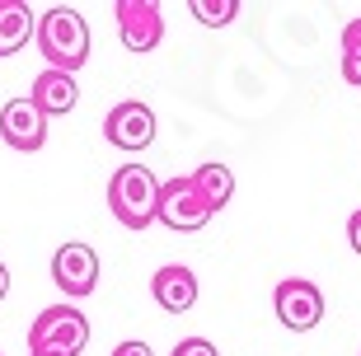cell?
<instances>
[{
	"label": "cell",
	"instance_id": "cell-9",
	"mask_svg": "<svg viewBox=\"0 0 361 356\" xmlns=\"http://www.w3.org/2000/svg\"><path fill=\"white\" fill-rule=\"evenodd\" d=\"M0 136H5V145H10V150L33 155V150H42V145H47V118H42L28 99H10V104L0 108Z\"/></svg>",
	"mask_w": 361,
	"mask_h": 356
},
{
	"label": "cell",
	"instance_id": "cell-16",
	"mask_svg": "<svg viewBox=\"0 0 361 356\" xmlns=\"http://www.w3.org/2000/svg\"><path fill=\"white\" fill-rule=\"evenodd\" d=\"M174 356H221V352H216L207 338H183V343L174 347Z\"/></svg>",
	"mask_w": 361,
	"mask_h": 356
},
{
	"label": "cell",
	"instance_id": "cell-10",
	"mask_svg": "<svg viewBox=\"0 0 361 356\" xmlns=\"http://www.w3.org/2000/svg\"><path fill=\"white\" fill-rule=\"evenodd\" d=\"M150 295H155V305H160L164 314H188V309L197 305V277H192L188 267L169 263L150 277Z\"/></svg>",
	"mask_w": 361,
	"mask_h": 356
},
{
	"label": "cell",
	"instance_id": "cell-19",
	"mask_svg": "<svg viewBox=\"0 0 361 356\" xmlns=\"http://www.w3.org/2000/svg\"><path fill=\"white\" fill-rule=\"evenodd\" d=\"M5 295H10V267L0 263V300H5Z\"/></svg>",
	"mask_w": 361,
	"mask_h": 356
},
{
	"label": "cell",
	"instance_id": "cell-3",
	"mask_svg": "<svg viewBox=\"0 0 361 356\" xmlns=\"http://www.w3.org/2000/svg\"><path fill=\"white\" fill-rule=\"evenodd\" d=\"M90 343V319L75 305H47L33 324H28V352H66L80 356Z\"/></svg>",
	"mask_w": 361,
	"mask_h": 356
},
{
	"label": "cell",
	"instance_id": "cell-13",
	"mask_svg": "<svg viewBox=\"0 0 361 356\" xmlns=\"http://www.w3.org/2000/svg\"><path fill=\"white\" fill-rule=\"evenodd\" d=\"M33 38V10L19 0H0V56H14Z\"/></svg>",
	"mask_w": 361,
	"mask_h": 356
},
{
	"label": "cell",
	"instance_id": "cell-11",
	"mask_svg": "<svg viewBox=\"0 0 361 356\" xmlns=\"http://www.w3.org/2000/svg\"><path fill=\"white\" fill-rule=\"evenodd\" d=\"M80 90H75V75H61V70H42L33 80V94H28V104L38 108L42 118H66L71 108H75Z\"/></svg>",
	"mask_w": 361,
	"mask_h": 356
},
{
	"label": "cell",
	"instance_id": "cell-15",
	"mask_svg": "<svg viewBox=\"0 0 361 356\" xmlns=\"http://www.w3.org/2000/svg\"><path fill=\"white\" fill-rule=\"evenodd\" d=\"M343 56L361 61V19H352V24L343 28Z\"/></svg>",
	"mask_w": 361,
	"mask_h": 356
},
{
	"label": "cell",
	"instance_id": "cell-12",
	"mask_svg": "<svg viewBox=\"0 0 361 356\" xmlns=\"http://www.w3.org/2000/svg\"><path fill=\"white\" fill-rule=\"evenodd\" d=\"M188 183L197 188V197L212 207V216L221 211V207H230V197H235V173L226 169V164H202V169H192L188 173Z\"/></svg>",
	"mask_w": 361,
	"mask_h": 356
},
{
	"label": "cell",
	"instance_id": "cell-5",
	"mask_svg": "<svg viewBox=\"0 0 361 356\" xmlns=\"http://www.w3.org/2000/svg\"><path fill=\"white\" fill-rule=\"evenodd\" d=\"M272 305H277V319H281L291 333H310V329L324 319V290L314 286V281H305V277L277 281V295H272Z\"/></svg>",
	"mask_w": 361,
	"mask_h": 356
},
{
	"label": "cell",
	"instance_id": "cell-17",
	"mask_svg": "<svg viewBox=\"0 0 361 356\" xmlns=\"http://www.w3.org/2000/svg\"><path fill=\"white\" fill-rule=\"evenodd\" d=\"M348 244H352V249L361 253V207H357V211L348 216Z\"/></svg>",
	"mask_w": 361,
	"mask_h": 356
},
{
	"label": "cell",
	"instance_id": "cell-6",
	"mask_svg": "<svg viewBox=\"0 0 361 356\" xmlns=\"http://www.w3.org/2000/svg\"><path fill=\"white\" fill-rule=\"evenodd\" d=\"M52 281L71 300L90 295V290L99 286V253H94L90 244H61V249L52 253Z\"/></svg>",
	"mask_w": 361,
	"mask_h": 356
},
{
	"label": "cell",
	"instance_id": "cell-7",
	"mask_svg": "<svg viewBox=\"0 0 361 356\" xmlns=\"http://www.w3.org/2000/svg\"><path fill=\"white\" fill-rule=\"evenodd\" d=\"M113 14H118V33H122V47H127V52L160 47V38H164L160 5H150V0H122Z\"/></svg>",
	"mask_w": 361,
	"mask_h": 356
},
{
	"label": "cell",
	"instance_id": "cell-14",
	"mask_svg": "<svg viewBox=\"0 0 361 356\" xmlns=\"http://www.w3.org/2000/svg\"><path fill=\"white\" fill-rule=\"evenodd\" d=\"M192 14L212 28H226L235 14H240V0H192Z\"/></svg>",
	"mask_w": 361,
	"mask_h": 356
},
{
	"label": "cell",
	"instance_id": "cell-18",
	"mask_svg": "<svg viewBox=\"0 0 361 356\" xmlns=\"http://www.w3.org/2000/svg\"><path fill=\"white\" fill-rule=\"evenodd\" d=\"M113 356H150V347L146 343H118V347H113Z\"/></svg>",
	"mask_w": 361,
	"mask_h": 356
},
{
	"label": "cell",
	"instance_id": "cell-2",
	"mask_svg": "<svg viewBox=\"0 0 361 356\" xmlns=\"http://www.w3.org/2000/svg\"><path fill=\"white\" fill-rule=\"evenodd\" d=\"M155 197H160V178L146 164H122L108 178V211L118 216V225H127V230L155 225Z\"/></svg>",
	"mask_w": 361,
	"mask_h": 356
},
{
	"label": "cell",
	"instance_id": "cell-1",
	"mask_svg": "<svg viewBox=\"0 0 361 356\" xmlns=\"http://www.w3.org/2000/svg\"><path fill=\"white\" fill-rule=\"evenodd\" d=\"M33 38H38V52L47 56V70L75 75V70L90 61V24H85L80 10H71V5H52V10L33 24Z\"/></svg>",
	"mask_w": 361,
	"mask_h": 356
},
{
	"label": "cell",
	"instance_id": "cell-8",
	"mask_svg": "<svg viewBox=\"0 0 361 356\" xmlns=\"http://www.w3.org/2000/svg\"><path fill=\"white\" fill-rule=\"evenodd\" d=\"M104 136H108V145H118V150H146V145L155 141V113H150L146 104L127 99V104H118L104 118Z\"/></svg>",
	"mask_w": 361,
	"mask_h": 356
},
{
	"label": "cell",
	"instance_id": "cell-4",
	"mask_svg": "<svg viewBox=\"0 0 361 356\" xmlns=\"http://www.w3.org/2000/svg\"><path fill=\"white\" fill-rule=\"evenodd\" d=\"M155 221H164L174 235H192L212 221V207L197 197V188L188 178H169L160 183V197H155Z\"/></svg>",
	"mask_w": 361,
	"mask_h": 356
},
{
	"label": "cell",
	"instance_id": "cell-20",
	"mask_svg": "<svg viewBox=\"0 0 361 356\" xmlns=\"http://www.w3.org/2000/svg\"><path fill=\"white\" fill-rule=\"evenodd\" d=\"M33 356H66V352H33Z\"/></svg>",
	"mask_w": 361,
	"mask_h": 356
}]
</instances>
